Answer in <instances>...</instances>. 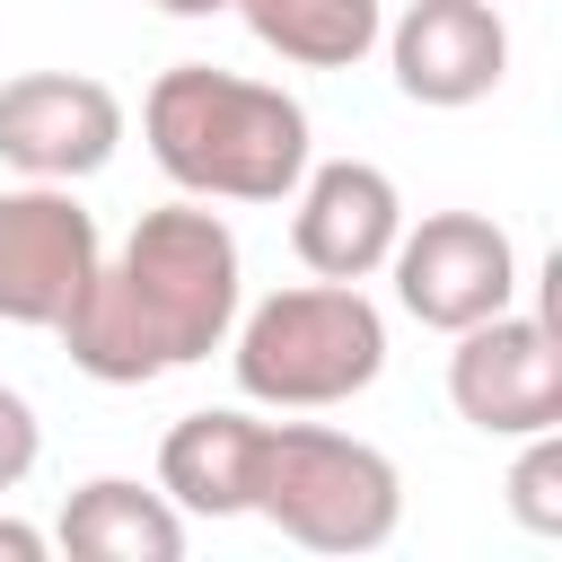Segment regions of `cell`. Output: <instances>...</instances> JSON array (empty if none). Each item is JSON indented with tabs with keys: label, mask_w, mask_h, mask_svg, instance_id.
I'll return each mask as SVG.
<instances>
[{
	"label": "cell",
	"mask_w": 562,
	"mask_h": 562,
	"mask_svg": "<svg viewBox=\"0 0 562 562\" xmlns=\"http://www.w3.org/2000/svg\"><path fill=\"white\" fill-rule=\"evenodd\" d=\"M140 140L167 167V184H184L193 202H290V184L316 158L307 105L220 61L158 70L140 97Z\"/></svg>",
	"instance_id": "obj_2"
},
{
	"label": "cell",
	"mask_w": 562,
	"mask_h": 562,
	"mask_svg": "<svg viewBox=\"0 0 562 562\" xmlns=\"http://www.w3.org/2000/svg\"><path fill=\"white\" fill-rule=\"evenodd\" d=\"M228 9L290 70H360L386 35V0H228Z\"/></svg>",
	"instance_id": "obj_13"
},
{
	"label": "cell",
	"mask_w": 562,
	"mask_h": 562,
	"mask_svg": "<svg viewBox=\"0 0 562 562\" xmlns=\"http://www.w3.org/2000/svg\"><path fill=\"white\" fill-rule=\"evenodd\" d=\"M61 553L79 562H176L184 553V509L132 474H97L61 501Z\"/></svg>",
	"instance_id": "obj_12"
},
{
	"label": "cell",
	"mask_w": 562,
	"mask_h": 562,
	"mask_svg": "<svg viewBox=\"0 0 562 562\" xmlns=\"http://www.w3.org/2000/svg\"><path fill=\"white\" fill-rule=\"evenodd\" d=\"M35 457H44V422L18 386H0V492H18L35 474Z\"/></svg>",
	"instance_id": "obj_15"
},
{
	"label": "cell",
	"mask_w": 562,
	"mask_h": 562,
	"mask_svg": "<svg viewBox=\"0 0 562 562\" xmlns=\"http://www.w3.org/2000/svg\"><path fill=\"white\" fill-rule=\"evenodd\" d=\"M255 448H263L255 413H237V404L184 413L158 439V492L184 518H246V501H255Z\"/></svg>",
	"instance_id": "obj_11"
},
{
	"label": "cell",
	"mask_w": 562,
	"mask_h": 562,
	"mask_svg": "<svg viewBox=\"0 0 562 562\" xmlns=\"http://www.w3.org/2000/svg\"><path fill=\"white\" fill-rule=\"evenodd\" d=\"M105 237H97V211L70 193V184H9L0 193V325H35L53 334L88 272H97Z\"/></svg>",
	"instance_id": "obj_6"
},
{
	"label": "cell",
	"mask_w": 562,
	"mask_h": 562,
	"mask_svg": "<svg viewBox=\"0 0 562 562\" xmlns=\"http://www.w3.org/2000/svg\"><path fill=\"white\" fill-rule=\"evenodd\" d=\"M149 9H167V18H211V9H228V0H149Z\"/></svg>",
	"instance_id": "obj_17"
},
{
	"label": "cell",
	"mask_w": 562,
	"mask_h": 562,
	"mask_svg": "<svg viewBox=\"0 0 562 562\" xmlns=\"http://www.w3.org/2000/svg\"><path fill=\"white\" fill-rule=\"evenodd\" d=\"M290 246L316 281H369L386 272L395 237H404V193L378 158H307V176L290 184Z\"/></svg>",
	"instance_id": "obj_10"
},
{
	"label": "cell",
	"mask_w": 562,
	"mask_h": 562,
	"mask_svg": "<svg viewBox=\"0 0 562 562\" xmlns=\"http://www.w3.org/2000/svg\"><path fill=\"white\" fill-rule=\"evenodd\" d=\"M378 44H386L395 88L413 105H430V114L483 105L509 79V18H501V0H404Z\"/></svg>",
	"instance_id": "obj_9"
},
{
	"label": "cell",
	"mask_w": 562,
	"mask_h": 562,
	"mask_svg": "<svg viewBox=\"0 0 562 562\" xmlns=\"http://www.w3.org/2000/svg\"><path fill=\"white\" fill-rule=\"evenodd\" d=\"M228 369L246 404L272 413H325L378 386L386 369V316L360 281H290L228 325Z\"/></svg>",
	"instance_id": "obj_3"
},
{
	"label": "cell",
	"mask_w": 562,
	"mask_h": 562,
	"mask_svg": "<svg viewBox=\"0 0 562 562\" xmlns=\"http://www.w3.org/2000/svg\"><path fill=\"white\" fill-rule=\"evenodd\" d=\"M386 272H395V307L413 325H430V334H465V325L518 307V246L483 211H422V220H404Z\"/></svg>",
	"instance_id": "obj_5"
},
{
	"label": "cell",
	"mask_w": 562,
	"mask_h": 562,
	"mask_svg": "<svg viewBox=\"0 0 562 562\" xmlns=\"http://www.w3.org/2000/svg\"><path fill=\"white\" fill-rule=\"evenodd\" d=\"M0 562H44V527H26V518H0Z\"/></svg>",
	"instance_id": "obj_16"
},
{
	"label": "cell",
	"mask_w": 562,
	"mask_h": 562,
	"mask_svg": "<svg viewBox=\"0 0 562 562\" xmlns=\"http://www.w3.org/2000/svg\"><path fill=\"white\" fill-rule=\"evenodd\" d=\"M246 307V263L237 228L202 202L140 211L114 255H97L79 307L53 325L70 369L97 386H149L167 369H193L228 342Z\"/></svg>",
	"instance_id": "obj_1"
},
{
	"label": "cell",
	"mask_w": 562,
	"mask_h": 562,
	"mask_svg": "<svg viewBox=\"0 0 562 562\" xmlns=\"http://www.w3.org/2000/svg\"><path fill=\"white\" fill-rule=\"evenodd\" d=\"M509 518H518L527 536H562V439H553V430H527V439H518Z\"/></svg>",
	"instance_id": "obj_14"
},
{
	"label": "cell",
	"mask_w": 562,
	"mask_h": 562,
	"mask_svg": "<svg viewBox=\"0 0 562 562\" xmlns=\"http://www.w3.org/2000/svg\"><path fill=\"white\" fill-rule=\"evenodd\" d=\"M123 149V97L88 70L0 79V158L35 184H79Z\"/></svg>",
	"instance_id": "obj_8"
},
{
	"label": "cell",
	"mask_w": 562,
	"mask_h": 562,
	"mask_svg": "<svg viewBox=\"0 0 562 562\" xmlns=\"http://www.w3.org/2000/svg\"><path fill=\"white\" fill-rule=\"evenodd\" d=\"M255 518H272L307 553H378L404 527V474L386 448L325 422H263L255 448Z\"/></svg>",
	"instance_id": "obj_4"
},
{
	"label": "cell",
	"mask_w": 562,
	"mask_h": 562,
	"mask_svg": "<svg viewBox=\"0 0 562 562\" xmlns=\"http://www.w3.org/2000/svg\"><path fill=\"white\" fill-rule=\"evenodd\" d=\"M448 404L483 439L553 430L562 422V334L544 316H518V307L465 325L457 351H448Z\"/></svg>",
	"instance_id": "obj_7"
}]
</instances>
